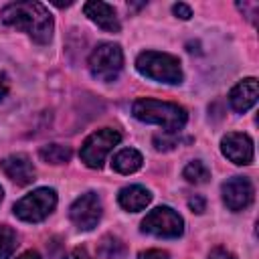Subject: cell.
Here are the masks:
<instances>
[{"label": "cell", "mask_w": 259, "mask_h": 259, "mask_svg": "<svg viewBox=\"0 0 259 259\" xmlns=\"http://www.w3.org/2000/svg\"><path fill=\"white\" fill-rule=\"evenodd\" d=\"M2 22L26 32L34 42L47 45L53 38V16L49 8L40 2H12L6 4L0 12Z\"/></svg>", "instance_id": "cell-1"}, {"label": "cell", "mask_w": 259, "mask_h": 259, "mask_svg": "<svg viewBox=\"0 0 259 259\" xmlns=\"http://www.w3.org/2000/svg\"><path fill=\"white\" fill-rule=\"evenodd\" d=\"M132 113L136 119L144 121V123H156L162 125L164 132L168 134H176L186 125V109L178 103H170V101H158L152 97H142L136 99L132 105Z\"/></svg>", "instance_id": "cell-2"}, {"label": "cell", "mask_w": 259, "mask_h": 259, "mask_svg": "<svg viewBox=\"0 0 259 259\" xmlns=\"http://www.w3.org/2000/svg\"><path fill=\"white\" fill-rule=\"evenodd\" d=\"M136 69L152 81H160V83H168V85L182 83L180 61L174 55H168V53L144 51L136 59Z\"/></svg>", "instance_id": "cell-3"}, {"label": "cell", "mask_w": 259, "mask_h": 259, "mask_svg": "<svg viewBox=\"0 0 259 259\" xmlns=\"http://www.w3.org/2000/svg\"><path fill=\"white\" fill-rule=\"evenodd\" d=\"M89 71L97 81H115L123 67V53L115 42H101L89 55Z\"/></svg>", "instance_id": "cell-4"}, {"label": "cell", "mask_w": 259, "mask_h": 259, "mask_svg": "<svg viewBox=\"0 0 259 259\" xmlns=\"http://www.w3.org/2000/svg\"><path fill=\"white\" fill-rule=\"evenodd\" d=\"M55 206L57 192L53 188H36L14 204V214L26 223H40L55 210Z\"/></svg>", "instance_id": "cell-5"}, {"label": "cell", "mask_w": 259, "mask_h": 259, "mask_svg": "<svg viewBox=\"0 0 259 259\" xmlns=\"http://www.w3.org/2000/svg\"><path fill=\"white\" fill-rule=\"evenodd\" d=\"M119 140H121V134L117 130H111V127L97 130L83 142L79 156L89 168H101L107 154L113 150V146L119 144Z\"/></svg>", "instance_id": "cell-6"}, {"label": "cell", "mask_w": 259, "mask_h": 259, "mask_svg": "<svg viewBox=\"0 0 259 259\" xmlns=\"http://www.w3.org/2000/svg\"><path fill=\"white\" fill-rule=\"evenodd\" d=\"M142 233L162 237V239H176L184 233V221L174 208L158 206L150 210L142 221Z\"/></svg>", "instance_id": "cell-7"}, {"label": "cell", "mask_w": 259, "mask_h": 259, "mask_svg": "<svg viewBox=\"0 0 259 259\" xmlns=\"http://www.w3.org/2000/svg\"><path fill=\"white\" fill-rule=\"evenodd\" d=\"M101 212H103L101 198L95 192H85L79 198H75V202L71 204L69 219L73 221V225L79 231H91L97 227Z\"/></svg>", "instance_id": "cell-8"}, {"label": "cell", "mask_w": 259, "mask_h": 259, "mask_svg": "<svg viewBox=\"0 0 259 259\" xmlns=\"http://www.w3.org/2000/svg\"><path fill=\"white\" fill-rule=\"evenodd\" d=\"M223 202L227 204L229 210H243L253 202L255 188L247 176H233L227 182H223Z\"/></svg>", "instance_id": "cell-9"}, {"label": "cell", "mask_w": 259, "mask_h": 259, "mask_svg": "<svg viewBox=\"0 0 259 259\" xmlns=\"http://www.w3.org/2000/svg\"><path fill=\"white\" fill-rule=\"evenodd\" d=\"M221 152L233 164L247 166L253 162V140L247 134L231 132L221 140Z\"/></svg>", "instance_id": "cell-10"}, {"label": "cell", "mask_w": 259, "mask_h": 259, "mask_svg": "<svg viewBox=\"0 0 259 259\" xmlns=\"http://www.w3.org/2000/svg\"><path fill=\"white\" fill-rule=\"evenodd\" d=\"M0 170L18 186H26L34 180V166L30 162L28 156L24 154H12L6 156L4 160H0Z\"/></svg>", "instance_id": "cell-11"}, {"label": "cell", "mask_w": 259, "mask_h": 259, "mask_svg": "<svg viewBox=\"0 0 259 259\" xmlns=\"http://www.w3.org/2000/svg\"><path fill=\"white\" fill-rule=\"evenodd\" d=\"M83 12L91 22H95L105 32H119V28H121L115 8L111 4H107V2H99V0L87 2L83 6Z\"/></svg>", "instance_id": "cell-12"}, {"label": "cell", "mask_w": 259, "mask_h": 259, "mask_svg": "<svg viewBox=\"0 0 259 259\" xmlns=\"http://www.w3.org/2000/svg\"><path fill=\"white\" fill-rule=\"evenodd\" d=\"M255 101H257V79L255 77L239 81L229 93V103L239 113H245L247 109H251Z\"/></svg>", "instance_id": "cell-13"}, {"label": "cell", "mask_w": 259, "mask_h": 259, "mask_svg": "<svg viewBox=\"0 0 259 259\" xmlns=\"http://www.w3.org/2000/svg\"><path fill=\"white\" fill-rule=\"evenodd\" d=\"M152 200V194L148 188L140 186V184H132V186H125L119 190L117 194V202L123 210H130V212H138V210H144Z\"/></svg>", "instance_id": "cell-14"}, {"label": "cell", "mask_w": 259, "mask_h": 259, "mask_svg": "<svg viewBox=\"0 0 259 259\" xmlns=\"http://www.w3.org/2000/svg\"><path fill=\"white\" fill-rule=\"evenodd\" d=\"M142 162H144V158H142V154H140L138 150H134V148H123V150H119V152L113 156L111 166H113V170L119 172V174H132V172H136V170L142 168Z\"/></svg>", "instance_id": "cell-15"}, {"label": "cell", "mask_w": 259, "mask_h": 259, "mask_svg": "<svg viewBox=\"0 0 259 259\" xmlns=\"http://www.w3.org/2000/svg\"><path fill=\"white\" fill-rule=\"evenodd\" d=\"M38 156L47 164H67L73 152L69 146H63V144H47L38 150Z\"/></svg>", "instance_id": "cell-16"}, {"label": "cell", "mask_w": 259, "mask_h": 259, "mask_svg": "<svg viewBox=\"0 0 259 259\" xmlns=\"http://www.w3.org/2000/svg\"><path fill=\"white\" fill-rule=\"evenodd\" d=\"M97 255L101 259H123L125 257V245L121 243V239H117L113 235H105L99 243Z\"/></svg>", "instance_id": "cell-17"}, {"label": "cell", "mask_w": 259, "mask_h": 259, "mask_svg": "<svg viewBox=\"0 0 259 259\" xmlns=\"http://www.w3.org/2000/svg\"><path fill=\"white\" fill-rule=\"evenodd\" d=\"M182 176H184L190 184H204V182H208V178H210V170L206 168L204 162L192 160V162H188V164L184 166Z\"/></svg>", "instance_id": "cell-18"}, {"label": "cell", "mask_w": 259, "mask_h": 259, "mask_svg": "<svg viewBox=\"0 0 259 259\" xmlns=\"http://www.w3.org/2000/svg\"><path fill=\"white\" fill-rule=\"evenodd\" d=\"M18 245V237L10 227L0 225V259H10Z\"/></svg>", "instance_id": "cell-19"}, {"label": "cell", "mask_w": 259, "mask_h": 259, "mask_svg": "<svg viewBox=\"0 0 259 259\" xmlns=\"http://www.w3.org/2000/svg\"><path fill=\"white\" fill-rule=\"evenodd\" d=\"M176 144H178V140L168 138V132H166L164 136H156V138H154V146H156V150H172Z\"/></svg>", "instance_id": "cell-20"}, {"label": "cell", "mask_w": 259, "mask_h": 259, "mask_svg": "<svg viewBox=\"0 0 259 259\" xmlns=\"http://www.w3.org/2000/svg\"><path fill=\"white\" fill-rule=\"evenodd\" d=\"M138 259H170V255L162 249H148V251H142Z\"/></svg>", "instance_id": "cell-21"}, {"label": "cell", "mask_w": 259, "mask_h": 259, "mask_svg": "<svg viewBox=\"0 0 259 259\" xmlns=\"http://www.w3.org/2000/svg\"><path fill=\"white\" fill-rule=\"evenodd\" d=\"M172 12H174L178 18H182V20H188V18L192 16V10H190L186 4H182V2L174 4V6H172Z\"/></svg>", "instance_id": "cell-22"}, {"label": "cell", "mask_w": 259, "mask_h": 259, "mask_svg": "<svg viewBox=\"0 0 259 259\" xmlns=\"http://www.w3.org/2000/svg\"><path fill=\"white\" fill-rule=\"evenodd\" d=\"M208 259H237L231 251H227V249H223V247H217V249H212L210 253H208Z\"/></svg>", "instance_id": "cell-23"}, {"label": "cell", "mask_w": 259, "mask_h": 259, "mask_svg": "<svg viewBox=\"0 0 259 259\" xmlns=\"http://www.w3.org/2000/svg\"><path fill=\"white\" fill-rule=\"evenodd\" d=\"M188 206L194 210V212H204V198L202 196H192L190 200H188Z\"/></svg>", "instance_id": "cell-24"}, {"label": "cell", "mask_w": 259, "mask_h": 259, "mask_svg": "<svg viewBox=\"0 0 259 259\" xmlns=\"http://www.w3.org/2000/svg\"><path fill=\"white\" fill-rule=\"evenodd\" d=\"M65 259H91L89 257V253H87V249H83V247H75Z\"/></svg>", "instance_id": "cell-25"}, {"label": "cell", "mask_w": 259, "mask_h": 259, "mask_svg": "<svg viewBox=\"0 0 259 259\" xmlns=\"http://www.w3.org/2000/svg\"><path fill=\"white\" fill-rule=\"evenodd\" d=\"M8 89H10V83H8V77L0 71V99H4L8 95Z\"/></svg>", "instance_id": "cell-26"}, {"label": "cell", "mask_w": 259, "mask_h": 259, "mask_svg": "<svg viewBox=\"0 0 259 259\" xmlns=\"http://www.w3.org/2000/svg\"><path fill=\"white\" fill-rule=\"evenodd\" d=\"M16 259H40V255L36 251H24L22 255H18Z\"/></svg>", "instance_id": "cell-27"}, {"label": "cell", "mask_w": 259, "mask_h": 259, "mask_svg": "<svg viewBox=\"0 0 259 259\" xmlns=\"http://www.w3.org/2000/svg\"><path fill=\"white\" fill-rule=\"evenodd\" d=\"M2 196H4V190H2V186H0V202H2Z\"/></svg>", "instance_id": "cell-28"}]
</instances>
